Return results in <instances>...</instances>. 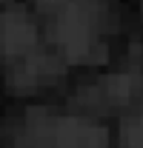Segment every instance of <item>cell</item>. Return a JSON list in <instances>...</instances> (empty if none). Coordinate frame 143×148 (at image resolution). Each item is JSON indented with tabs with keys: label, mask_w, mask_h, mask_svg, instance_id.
<instances>
[{
	"label": "cell",
	"mask_w": 143,
	"mask_h": 148,
	"mask_svg": "<svg viewBox=\"0 0 143 148\" xmlns=\"http://www.w3.org/2000/svg\"><path fill=\"white\" fill-rule=\"evenodd\" d=\"M123 140H126V145H129V148H143V114L126 123Z\"/></svg>",
	"instance_id": "6"
},
{
	"label": "cell",
	"mask_w": 143,
	"mask_h": 148,
	"mask_svg": "<svg viewBox=\"0 0 143 148\" xmlns=\"http://www.w3.org/2000/svg\"><path fill=\"white\" fill-rule=\"evenodd\" d=\"M60 74H63V66H60L57 57L32 54V57H23L20 66H15V71H12V86L20 88V91H32V88H40V86H46V83H54Z\"/></svg>",
	"instance_id": "4"
},
{
	"label": "cell",
	"mask_w": 143,
	"mask_h": 148,
	"mask_svg": "<svg viewBox=\"0 0 143 148\" xmlns=\"http://www.w3.org/2000/svg\"><path fill=\"white\" fill-rule=\"evenodd\" d=\"M32 134L40 145H57V148H106L109 134L103 125H92L83 120H43L32 123Z\"/></svg>",
	"instance_id": "2"
},
{
	"label": "cell",
	"mask_w": 143,
	"mask_h": 148,
	"mask_svg": "<svg viewBox=\"0 0 143 148\" xmlns=\"http://www.w3.org/2000/svg\"><path fill=\"white\" fill-rule=\"evenodd\" d=\"M135 88V80L132 77H109L106 80V97L109 100H126Z\"/></svg>",
	"instance_id": "5"
},
{
	"label": "cell",
	"mask_w": 143,
	"mask_h": 148,
	"mask_svg": "<svg viewBox=\"0 0 143 148\" xmlns=\"http://www.w3.org/2000/svg\"><path fill=\"white\" fill-rule=\"evenodd\" d=\"M35 46V26L20 9L0 12V57H23Z\"/></svg>",
	"instance_id": "3"
},
{
	"label": "cell",
	"mask_w": 143,
	"mask_h": 148,
	"mask_svg": "<svg viewBox=\"0 0 143 148\" xmlns=\"http://www.w3.org/2000/svg\"><path fill=\"white\" fill-rule=\"evenodd\" d=\"M52 17V34L72 60H89L97 49V26L106 14L103 0H37Z\"/></svg>",
	"instance_id": "1"
}]
</instances>
